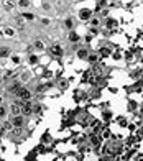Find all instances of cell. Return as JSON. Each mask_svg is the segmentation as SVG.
Listing matches in <instances>:
<instances>
[{
    "label": "cell",
    "mask_w": 143,
    "mask_h": 161,
    "mask_svg": "<svg viewBox=\"0 0 143 161\" xmlns=\"http://www.w3.org/2000/svg\"><path fill=\"white\" fill-rule=\"evenodd\" d=\"M50 53H51V54H54V56H61V54H63V49H61V46L53 45V46L50 48Z\"/></svg>",
    "instance_id": "52a82bcc"
},
{
    "label": "cell",
    "mask_w": 143,
    "mask_h": 161,
    "mask_svg": "<svg viewBox=\"0 0 143 161\" xmlns=\"http://www.w3.org/2000/svg\"><path fill=\"white\" fill-rule=\"evenodd\" d=\"M66 86H68V82L63 79V82H59V87H61V89H66Z\"/></svg>",
    "instance_id": "ffe728a7"
},
{
    "label": "cell",
    "mask_w": 143,
    "mask_h": 161,
    "mask_svg": "<svg viewBox=\"0 0 143 161\" xmlns=\"http://www.w3.org/2000/svg\"><path fill=\"white\" fill-rule=\"evenodd\" d=\"M5 35L13 36V35H15V30H13V28H10V26H7V28H5Z\"/></svg>",
    "instance_id": "9a60e30c"
},
{
    "label": "cell",
    "mask_w": 143,
    "mask_h": 161,
    "mask_svg": "<svg viewBox=\"0 0 143 161\" xmlns=\"http://www.w3.org/2000/svg\"><path fill=\"white\" fill-rule=\"evenodd\" d=\"M41 25L48 26V25H50V20H48V18H41Z\"/></svg>",
    "instance_id": "d6986e66"
},
{
    "label": "cell",
    "mask_w": 143,
    "mask_h": 161,
    "mask_svg": "<svg viewBox=\"0 0 143 161\" xmlns=\"http://www.w3.org/2000/svg\"><path fill=\"white\" fill-rule=\"evenodd\" d=\"M69 40L73 41V43H76V41H79V35L74 31H69Z\"/></svg>",
    "instance_id": "8fae6325"
},
{
    "label": "cell",
    "mask_w": 143,
    "mask_h": 161,
    "mask_svg": "<svg viewBox=\"0 0 143 161\" xmlns=\"http://www.w3.org/2000/svg\"><path fill=\"white\" fill-rule=\"evenodd\" d=\"M28 61H30V63H31V64H35V63H36V61H38V58H36V56H33V54H31V56H30V58H28Z\"/></svg>",
    "instance_id": "e0dca14e"
},
{
    "label": "cell",
    "mask_w": 143,
    "mask_h": 161,
    "mask_svg": "<svg viewBox=\"0 0 143 161\" xmlns=\"http://www.w3.org/2000/svg\"><path fill=\"white\" fill-rule=\"evenodd\" d=\"M31 112H33L31 102H30V100H28V102H23V105H22V115H31Z\"/></svg>",
    "instance_id": "277c9868"
},
{
    "label": "cell",
    "mask_w": 143,
    "mask_h": 161,
    "mask_svg": "<svg viewBox=\"0 0 143 161\" xmlns=\"http://www.w3.org/2000/svg\"><path fill=\"white\" fill-rule=\"evenodd\" d=\"M22 17L25 18L26 22H31V20H35V15H33V13H22Z\"/></svg>",
    "instance_id": "4fadbf2b"
},
{
    "label": "cell",
    "mask_w": 143,
    "mask_h": 161,
    "mask_svg": "<svg viewBox=\"0 0 143 161\" xmlns=\"http://www.w3.org/2000/svg\"><path fill=\"white\" fill-rule=\"evenodd\" d=\"M28 5H30L28 0H20V2H18V7H22V8H26Z\"/></svg>",
    "instance_id": "5bb4252c"
},
{
    "label": "cell",
    "mask_w": 143,
    "mask_h": 161,
    "mask_svg": "<svg viewBox=\"0 0 143 161\" xmlns=\"http://www.w3.org/2000/svg\"><path fill=\"white\" fill-rule=\"evenodd\" d=\"M17 97L20 99V100H25V102H28L31 99V94H30V91L28 89H25V87H20L17 91Z\"/></svg>",
    "instance_id": "7a4b0ae2"
},
{
    "label": "cell",
    "mask_w": 143,
    "mask_h": 161,
    "mask_svg": "<svg viewBox=\"0 0 143 161\" xmlns=\"http://www.w3.org/2000/svg\"><path fill=\"white\" fill-rule=\"evenodd\" d=\"M74 2H77V0H74Z\"/></svg>",
    "instance_id": "cb8c5ba5"
},
{
    "label": "cell",
    "mask_w": 143,
    "mask_h": 161,
    "mask_svg": "<svg viewBox=\"0 0 143 161\" xmlns=\"http://www.w3.org/2000/svg\"><path fill=\"white\" fill-rule=\"evenodd\" d=\"M5 115H7V108L3 107L2 104H0V118H3V117H5Z\"/></svg>",
    "instance_id": "2e32d148"
},
{
    "label": "cell",
    "mask_w": 143,
    "mask_h": 161,
    "mask_svg": "<svg viewBox=\"0 0 143 161\" xmlns=\"http://www.w3.org/2000/svg\"><path fill=\"white\" fill-rule=\"evenodd\" d=\"M10 56V48L8 46H0V58H8Z\"/></svg>",
    "instance_id": "ba28073f"
},
{
    "label": "cell",
    "mask_w": 143,
    "mask_h": 161,
    "mask_svg": "<svg viewBox=\"0 0 143 161\" xmlns=\"http://www.w3.org/2000/svg\"><path fill=\"white\" fill-rule=\"evenodd\" d=\"M10 122H12L13 128H23V125H25V115H13Z\"/></svg>",
    "instance_id": "6da1fadb"
},
{
    "label": "cell",
    "mask_w": 143,
    "mask_h": 161,
    "mask_svg": "<svg viewBox=\"0 0 143 161\" xmlns=\"http://www.w3.org/2000/svg\"><path fill=\"white\" fill-rule=\"evenodd\" d=\"M17 3L13 2V0H3L2 2V7H3V10H7V12H12L13 8H15Z\"/></svg>",
    "instance_id": "8992f818"
},
{
    "label": "cell",
    "mask_w": 143,
    "mask_h": 161,
    "mask_svg": "<svg viewBox=\"0 0 143 161\" xmlns=\"http://www.w3.org/2000/svg\"><path fill=\"white\" fill-rule=\"evenodd\" d=\"M90 17H92V10H89V8H82V10H79V18L84 22L90 20Z\"/></svg>",
    "instance_id": "3957f363"
},
{
    "label": "cell",
    "mask_w": 143,
    "mask_h": 161,
    "mask_svg": "<svg viewBox=\"0 0 143 161\" xmlns=\"http://www.w3.org/2000/svg\"><path fill=\"white\" fill-rule=\"evenodd\" d=\"M3 97H5V94H3V91H2V89H0V104L3 102Z\"/></svg>",
    "instance_id": "44dd1931"
},
{
    "label": "cell",
    "mask_w": 143,
    "mask_h": 161,
    "mask_svg": "<svg viewBox=\"0 0 143 161\" xmlns=\"http://www.w3.org/2000/svg\"><path fill=\"white\" fill-rule=\"evenodd\" d=\"M0 80H3V76H2V73H0Z\"/></svg>",
    "instance_id": "603a6c76"
},
{
    "label": "cell",
    "mask_w": 143,
    "mask_h": 161,
    "mask_svg": "<svg viewBox=\"0 0 143 161\" xmlns=\"http://www.w3.org/2000/svg\"><path fill=\"white\" fill-rule=\"evenodd\" d=\"M35 48H36L38 51H43V49H45V43H43V41H40V40H36V41H35Z\"/></svg>",
    "instance_id": "7c38bea8"
},
{
    "label": "cell",
    "mask_w": 143,
    "mask_h": 161,
    "mask_svg": "<svg viewBox=\"0 0 143 161\" xmlns=\"http://www.w3.org/2000/svg\"><path fill=\"white\" fill-rule=\"evenodd\" d=\"M22 105H23L22 102H15V104H13V105L10 107L12 117H13V115H22Z\"/></svg>",
    "instance_id": "5b68a950"
},
{
    "label": "cell",
    "mask_w": 143,
    "mask_h": 161,
    "mask_svg": "<svg viewBox=\"0 0 143 161\" xmlns=\"http://www.w3.org/2000/svg\"><path fill=\"white\" fill-rule=\"evenodd\" d=\"M77 58L79 59H89V51L85 49V48L84 49H79L77 51Z\"/></svg>",
    "instance_id": "9c48e42d"
},
{
    "label": "cell",
    "mask_w": 143,
    "mask_h": 161,
    "mask_svg": "<svg viewBox=\"0 0 143 161\" xmlns=\"http://www.w3.org/2000/svg\"><path fill=\"white\" fill-rule=\"evenodd\" d=\"M64 26L66 28H68V30H71V31H73V28H74V20H73V18H66V20H64Z\"/></svg>",
    "instance_id": "30bf717a"
},
{
    "label": "cell",
    "mask_w": 143,
    "mask_h": 161,
    "mask_svg": "<svg viewBox=\"0 0 143 161\" xmlns=\"http://www.w3.org/2000/svg\"><path fill=\"white\" fill-rule=\"evenodd\" d=\"M13 63H15V64H18V63H20V58H18V56H13Z\"/></svg>",
    "instance_id": "7402d4cb"
},
{
    "label": "cell",
    "mask_w": 143,
    "mask_h": 161,
    "mask_svg": "<svg viewBox=\"0 0 143 161\" xmlns=\"http://www.w3.org/2000/svg\"><path fill=\"white\" fill-rule=\"evenodd\" d=\"M107 26H117V22L115 20H107Z\"/></svg>",
    "instance_id": "ac0fdd59"
}]
</instances>
